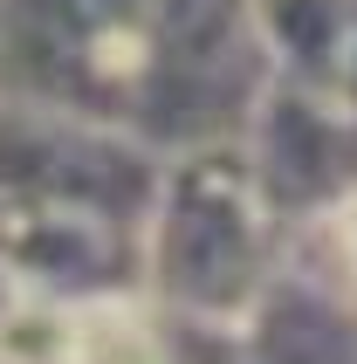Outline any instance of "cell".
<instances>
[{
    "label": "cell",
    "instance_id": "1",
    "mask_svg": "<svg viewBox=\"0 0 357 364\" xmlns=\"http://www.w3.org/2000/svg\"><path fill=\"white\" fill-rule=\"evenodd\" d=\"M268 82L255 0H0V90L159 159L240 138Z\"/></svg>",
    "mask_w": 357,
    "mask_h": 364
},
{
    "label": "cell",
    "instance_id": "2",
    "mask_svg": "<svg viewBox=\"0 0 357 364\" xmlns=\"http://www.w3.org/2000/svg\"><path fill=\"white\" fill-rule=\"evenodd\" d=\"M289 262V227L268 213L240 138L193 144L159 165L138 227V289L178 330H227Z\"/></svg>",
    "mask_w": 357,
    "mask_h": 364
},
{
    "label": "cell",
    "instance_id": "3",
    "mask_svg": "<svg viewBox=\"0 0 357 364\" xmlns=\"http://www.w3.org/2000/svg\"><path fill=\"white\" fill-rule=\"evenodd\" d=\"M159 151L97 117L55 110L0 90V206L21 213H97L117 227H144Z\"/></svg>",
    "mask_w": 357,
    "mask_h": 364
},
{
    "label": "cell",
    "instance_id": "4",
    "mask_svg": "<svg viewBox=\"0 0 357 364\" xmlns=\"http://www.w3.org/2000/svg\"><path fill=\"white\" fill-rule=\"evenodd\" d=\"M240 159L255 172L268 213L289 234L323 227L357 193V110L275 76L261 90V103L247 110Z\"/></svg>",
    "mask_w": 357,
    "mask_h": 364
},
{
    "label": "cell",
    "instance_id": "5",
    "mask_svg": "<svg viewBox=\"0 0 357 364\" xmlns=\"http://www.w3.org/2000/svg\"><path fill=\"white\" fill-rule=\"evenodd\" d=\"M199 364H357V296L337 275H282L227 330H193Z\"/></svg>",
    "mask_w": 357,
    "mask_h": 364
},
{
    "label": "cell",
    "instance_id": "6",
    "mask_svg": "<svg viewBox=\"0 0 357 364\" xmlns=\"http://www.w3.org/2000/svg\"><path fill=\"white\" fill-rule=\"evenodd\" d=\"M0 255L28 282V296H55V303L138 289V227L97 220V213H21V206H0Z\"/></svg>",
    "mask_w": 357,
    "mask_h": 364
},
{
    "label": "cell",
    "instance_id": "7",
    "mask_svg": "<svg viewBox=\"0 0 357 364\" xmlns=\"http://www.w3.org/2000/svg\"><path fill=\"white\" fill-rule=\"evenodd\" d=\"M268 69L357 110V0H255Z\"/></svg>",
    "mask_w": 357,
    "mask_h": 364
},
{
    "label": "cell",
    "instance_id": "8",
    "mask_svg": "<svg viewBox=\"0 0 357 364\" xmlns=\"http://www.w3.org/2000/svg\"><path fill=\"white\" fill-rule=\"evenodd\" d=\"M323 234H330V255H337V282L357 296V193L323 220Z\"/></svg>",
    "mask_w": 357,
    "mask_h": 364
},
{
    "label": "cell",
    "instance_id": "9",
    "mask_svg": "<svg viewBox=\"0 0 357 364\" xmlns=\"http://www.w3.org/2000/svg\"><path fill=\"white\" fill-rule=\"evenodd\" d=\"M21 296H28V282H21L14 268H7V255H0V323H7V309H14Z\"/></svg>",
    "mask_w": 357,
    "mask_h": 364
}]
</instances>
